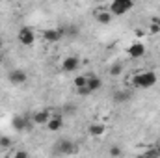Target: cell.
I'll list each match as a JSON object with an SVG mask.
<instances>
[{
	"instance_id": "cell-19",
	"label": "cell",
	"mask_w": 160,
	"mask_h": 158,
	"mask_svg": "<svg viewBox=\"0 0 160 158\" xmlns=\"http://www.w3.org/2000/svg\"><path fill=\"white\" fill-rule=\"evenodd\" d=\"M108 155H110V156H121V155H123V151H121L118 145H112V147L108 149Z\"/></svg>"
},
{
	"instance_id": "cell-3",
	"label": "cell",
	"mask_w": 160,
	"mask_h": 158,
	"mask_svg": "<svg viewBox=\"0 0 160 158\" xmlns=\"http://www.w3.org/2000/svg\"><path fill=\"white\" fill-rule=\"evenodd\" d=\"M132 7H134V0H112L108 9L112 11L114 17H121V15L128 13Z\"/></svg>"
},
{
	"instance_id": "cell-26",
	"label": "cell",
	"mask_w": 160,
	"mask_h": 158,
	"mask_svg": "<svg viewBox=\"0 0 160 158\" xmlns=\"http://www.w3.org/2000/svg\"><path fill=\"white\" fill-rule=\"evenodd\" d=\"M0 52H4V41L0 39Z\"/></svg>"
},
{
	"instance_id": "cell-11",
	"label": "cell",
	"mask_w": 160,
	"mask_h": 158,
	"mask_svg": "<svg viewBox=\"0 0 160 158\" xmlns=\"http://www.w3.org/2000/svg\"><path fill=\"white\" fill-rule=\"evenodd\" d=\"M75 151H77V147H75V143L71 140H60L56 143V153L58 155H71Z\"/></svg>"
},
{
	"instance_id": "cell-27",
	"label": "cell",
	"mask_w": 160,
	"mask_h": 158,
	"mask_svg": "<svg viewBox=\"0 0 160 158\" xmlns=\"http://www.w3.org/2000/svg\"><path fill=\"white\" fill-rule=\"evenodd\" d=\"M2 62H4V54L0 52V63H2Z\"/></svg>"
},
{
	"instance_id": "cell-25",
	"label": "cell",
	"mask_w": 160,
	"mask_h": 158,
	"mask_svg": "<svg viewBox=\"0 0 160 158\" xmlns=\"http://www.w3.org/2000/svg\"><path fill=\"white\" fill-rule=\"evenodd\" d=\"M149 22H155V24H158V26H160V17H153Z\"/></svg>"
},
{
	"instance_id": "cell-22",
	"label": "cell",
	"mask_w": 160,
	"mask_h": 158,
	"mask_svg": "<svg viewBox=\"0 0 160 158\" xmlns=\"http://www.w3.org/2000/svg\"><path fill=\"white\" fill-rule=\"evenodd\" d=\"M149 32H151V34H158L160 26L158 24H155V22H149Z\"/></svg>"
},
{
	"instance_id": "cell-13",
	"label": "cell",
	"mask_w": 160,
	"mask_h": 158,
	"mask_svg": "<svg viewBox=\"0 0 160 158\" xmlns=\"http://www.w3.org/2000/svg\"><path fill=\"white\" fill-rule=\"evenodd\" d=\"M102 78L99 77V75H89L88 77V82H86V87L89 89V93H95V91H99L101 87H102Z\"/></svg>"
},
{
	"instance_id": "cell-9",
	"label": "cell",
	"mask_w": 160,
	"mask_h": 158,
	"mask_svg": "<svg viewBox=\"0 0 160 158\" xmlns=\"http://www.w3.org/2000/svg\"><path fill=\"white\" fill-rule=\"evenodd\" d=\"M52 112V110H50ZM50 132H58V130H62L63 128V117L60 116V114H56V112H52V116H50V119L47 121V125H45Z\"/></svg>"
},
{
	"instance_id": "cell-17",
	"label": "cell",
	"mask_w": 160,
	"mask_h": 158,
	"mask_svg": "<svg viewBox=\"0 0 160 158\" xmlns=\"http://www.w3.org/2000/svg\"><path fill=\"white\" fill-rule=\"evenodd\" d=\"M108 73H110V77H119L121 73H123V65H121V63H114V65H110Z\"/></svg>"
},
{
	"instance_id": "cell-21",
	"label": "cell",
	"mask_w": 160,
	"mask_h": 158,
	"mask_svg": "<svg viewBox=\"0 0 160 158\" xmlns=\"http://www.w3.org/2000/svg\"><path fill=\"white\" fill-rule=\"evenodd\" d=\"M0 143H2V147L6 149V147H9V145H11V138H8V136H2V138H0Z\"/></svg>"
},
{
	"instance_id": "cell-16",
	"label": "cell",
	"mask_w": 160,
	"mask_h": 158,
	"mask_svg": "<svg viewBox=\"0 0 160 158\" xmlns=\"http://www.w3.org/2000/svg\"><path fill=\"white\" fill-rule=\"evenodd\" d=\"M63 26V32H65V37H69V39H75V37H78L80 36V28L77 24H62Z\"/></svg>"
},
{
	"instance_id": "cell-6",
	"label": "cell",
	"mask_w": 160,
	"mask_h": 158,
	"mask_svg": "<svg viewBox=\"0 0 160 158\" xmlns=\"http://www.w3.org/2000/svg\"><path fill=\"white\" fill-rule=\"evenodd\" d=\"M8 80H9V84H13V86H22V84H26V80H28V75H26V71L24 69H11L9 73H8Z\"/></svg>"
},
{
	"instance_id": "cell-18",
	"label": "cell",
	"mask_w": 160,
	"mask_h": 158,
	"mask_svg": "<svg viewBox=\"0 0 160 158\" xmlns=\"http://www.w3.org/2000/svg\"><path fill=\"white\" fill-rule=\"evenodd\" d=\"M86 82H88V77L78 75V77H75V80H73V86H75V89H78V87H84L86 86Z\"/></svg>"
},
{
	"instance_id": "cell-4",
	"label": "cell",
	"mask_w": 160,
	"mask_h": 158,
	"mask_svg": "<svg viewBox=\"0 0 160 158\" xmlns=\"http://www.w3.org/2000/svg\"><path fill=\"white\" fill-rule=\"evenodd\" d=\"M43 39L47 41V43H50V45H54V43H60L62 39H65V32H63V26H58V28H47V30H43Z\"/></svg>"
},
{
	"instance_id": "cell-7",
	"label": "cell",
	"mask_w": 160,
	"mask_h": 158,
	"mask_svg": "<svg viewBox=\"0 0 160 158\" xmlns=\"http://www.w3.org/2000/svg\"><path fill=\"white\" fill-rule=\"evenodd\" d=\"M77 69H80V58L78 56H65L62 60V71L63 73H75Z\"/></svg>"
},
{
	"instance_id": "cell-23",
	"label": "cell",
	"mask_w": 160,
	"mask_h": 158,
	"mask_svg": "<svg viewBox=\"0 0 160 158\" xmlns=\"http://www.w3.org/2000/svg\"><path fill=\"white\" fill-rule=\"evenodd\" d=\"M75 110H77L75 106H65V108H63V112H65V114H69V116H73V114H75Z\"/></svg>"
},
{
	"instance_id": "cell-24",
	"label": "cell",
	"mask_w": 160,
	"mask_h": 158,
	"mask_svg": "<svg viewBox=\"0 0 160 158\" xmlns=\"http://www.w3.org/2000/svg\"><path fill=\"white\" fill-rule=\"evenodd\" d=\"M15 156H19V158H26V156H28V153H26V151H17V153H15Z\"/></svg>"
},
{
	"instance_id": "cell-5",
	"label": "cell",
	"mask_w": 160,
	"mask_h": 158,
	"mask_svg": "<svg viewBox=\"0 0 160 158\" xmlns=\"http://www.w3.org/2000/svg\"><path fill=\"white\" fill-rule=\"evenodd\" d=\"M145 52H147V48H145V45L142 41H134V43H130L127 47V54H128L130 60H140V58L145 56Z\"/></svg>"
},
{
	"instance_id": "cell-1",
	"label": "cell",
	"mask_w": 160,
	"mask_h": 158,
	"mask_svg": "<svg viewBox=\"0 0 160 158\" xmlns=\"http://www.w3.org/2000/svg\"><path fill=\"white\" fill-rule=\"evenodd\" d=\"M158 75L155 71H140L134 73V77L130 78V86L136 89H151L153 86H157Z\"/></svg>"
},
{
	"instance_id": "cell-2",
	"label": "cell",
	"mask_w": 160,
	"mask_h": 158,
	"mask_svg": "<svg viewBox=\"0 0 160 158\" xmlns=\"http://www.w3.org/2000/svg\"><path fill=\"white\" fill-rule=\"evenodd\" d=\"M17 41H19L22 47H32V45L38 41V34H36L34 28L22 26V28H19V32H17Z\"/></svg>"
},
{
	"instance_id": "cell-12",
	"label": "cell",
	"mask_w": 160,
	"mask_h": 158,
	"mask_svg": "<svg viewBox=\"0 0 160 158\" xmlns=\"http://www.w3.org/2000/svg\"><path fill=\"white\" fill-rule=\"evenodd\" d=\"M93 15H95V21L99 24H102V26H106V24H110L114 21V15H112L110 9H97Z\"/></svg>"
},
{
	"instance_id": "cell-10",
	"label": "cell",
	"mask_w": 160,
	"mask_h": 158,
	"mask_svg": "<svg viewBox=\"0 0 160 158\" xmlns=\"http://www.w3.org/2000/svg\"><path fill=\"white\" fill-rule=\"evenodd\" d=\"M50 116H52V112L47 110V108H43V110H36V112L30 116V119H32L34 125H47V121L50 119Z\"/></svg>"
},
{
	"instance_id": "cell-28",
	"label": "cell",
	"mask_w": 160,
	"mask_h": 158,
	"mask_svg": "<svg viewBox=\"0 0 160 158\" xmlns=\"http://www.w3.org/2000/svg\"><path fill=\"white\" fill-rule=\"evenodd\" d=\"M2 149H4V147H2V143H0V153H2Z\"/></svg>"
},
{
	"instance_id": "cell-20",
	"label": "cell",
	"mask_w": 160,
	"mask_h": 158,
	"mask_svg": "<svg viewBox=\"0 0 160 158\" xmlns=\"http://www.w3.org/2000/svg\"><path fill=\"white\" fill-rule=\"evenodd\" d=\"M145 156H160V147H151L149 151H145Z\"/></svg>"
},
{
	"instance_id": "cell-15",
	"label": "cell",
	"mask_w": 160,
	"mask_h": 158,
	"mask_svg": "<svg viewBox=\"0 0 160 158\" xmlns=\"http://www.w3.org/2000/svg\"><path fill=\"white\" fill-rule=\"evenodd\" d=\"M88 132H89V136H93V138H101V136H104L106 126H104L102 123H91V125L88 126Z\"/></svg>"
},
{
	"instance_id": "cell-8",
	"label": "cell",
	"mask_w": 160,
	"mask_h": 158,
	"mask_svg": "<svg viewBox=\"0 0 160 158\" xmlns=\"http://www.w3.org/2000/svg\"><path fill=\"white\" fill-rule=\"evenodd\" d=\"M32 119H28L26 116H15L11 119V128H15L17 132H24V130H30L32 126Z\"/></svg>"
},
{
	"instance_id": "cell-14",
	"label": "cell",
	"mask_w": 160,
	"mask_h": 158,
	"mask_svg": "<svg viewBox=\"0 0 160 158\" xmlns=\"http://www.w3.org/2000/svg\"><path fill=\"white\" fill-rule=\"evenodd\" d=\"M112 99H114L116 104H123V102H128V101L132 99V93H130L128 89H118V91H114Z\"/></svg>"
}]
</instances>
